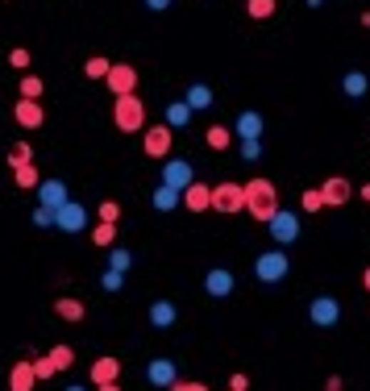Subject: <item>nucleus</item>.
<instances>
[{"instance_id":"f3484780","label":"nucleus","mask_w":370,"mask_h":391,"mask_svg":"<svg viewBox=\"0 0 370 391\" xmlns=\"http://www.w3.org/2000/svg\"><path fill=\"white\" fill-rule=\"evenodd\" d=\"M233 133L242 138V142H262V113H254V108H246L237 121H233Z\"/></svg>"},{"instance_id":"de8ad7c7","label":"nucleus","mask_w":370,"mask_h":391,"mask_svg":"<svg viewBox=\"0 0 370 391\" xmlns=\"http://www.w3.org/2000/svg\"><path fill=\"white\" fill-rule=\"evenodd\" d=\"M96 391H121V383H104V387H96Z\"/></svg>"},{"instance_id":"8fccbe9b","label":"nucleus","mask_w":370,"mask_h":391,"mask_svg":"<svg viewBox=\"0 0 370 391\" xmlns=\"http://www.w3.org/2000/svg\"><path fill=\"white\" fill-rule=\"evenodd\" d=\"M67 391H88V387H67Z\"/></svg>"},{"instance_id":"2f4dec72","label":"nucleus","mask_w":370,"mask_h":391,"mask_svg":"<svg viewBox=\"0 0 370 391\" xmlns=\"http://www.w3.org/2000/svg\"><path fill=\"white\" fill-rule=\"evenodd\" d=\"M274 9H279V0H246V13L254 17V21H267V17H274Z\"/></svg>"},{"instance_id":"f257e3e1","label":"nucleus","mask_w":370,"mask_h":391,"mask_svg":"<svg viewBox=\"0 0 370 391\" xmlns=\"http://www.w3.org/2000/svg\"><path fill=\"white\" fill-rule=\"evenodd\" d=\"M283 204H279V188H274L271 179H250L246 183V213L258 225H271L274 213H279Z\"/></svg>"},{"instance_id":"423d86ee","label":"nucleus","mask_w":370,"mask_h":391,"mask_svg":"<svg viewBox=\"0 0 370 391\" xmlns=\"http://www.w3.org/2000/svg\"><path fill=\"white\" fill-rule=\"evenodd\" d=\"M108 92H113V100L117 96H133L138 92V67L133 63H113V71H108Z\"/></svg>"},{"instance_id":"79ce46f5","label":"nucleus","mask_w":370,"mask_h":391,"mask_svg":"<svg viewBox=\"0 0 370 391\" xmlns=\"http://www.w3.org/2000/svg\"><path fill=\"white\" fill-rule=\"evenodd\" d=\"M229 391H250V379L246 375H233V379H229Z\"/></svg>"},{"instance_id":"20e7f679","label":"nucleus","mask_w":370,"mask_h":391,"mask_svg":"<svg viewBox=\"0 0 370 391\" xmlns=\"http://www.w3.org/2000/svg\"><path fill=\"white\" fill-rule=\"evenodd\" d=\"M171 146H175V129L167 121L163 125H146V133H142V154H146V158H158V163H163V158H167V154H171Z\"/></svg>"},{"instance_id":"4468645a","label":"nucleus","mask_w":370,"mask_h":391,"mask_svg":"<svg viewBox=\"0 0 370 391\" xmlns=\"http://www.w3.org/2000/svg\"><path fill=\"white\" fill-rule=\"evenodd\" d=\"M13 121L21 125V129H42V121H46V108H42V100H17V108H13Z\"/></svg>"},{"instance_id":"5701e85b","label":"nucleus","mask_w":370,"mask_h":391,"mask_svg":"<svg viewBox=\"0 0 370 391\" xmlns=\"http://www.w3.org/2000/svg\"><path fill=\"white\" fill-rule=\"evenodd\" d=\"M13 183H17L21 192H38V188H42V175H38L34 163H25V167H13Z\"/></svg>"},{"instance_id":"b1692460","label":"nucleus","mask_w":370,"mask_h":391,"mask_svg":"<svg viewBox=\"0 0 370 391\" xmlns=\"http://www.w3.org/2000/svg\"><path fill=\"white\" fill-rule=\"evenodd\" d=\"M150 200H154V208H158V213H171V208L183 204V192H175V188H167V183H158Z\"/></svg>"},{"instance_id":"a19ab883","label":"nucleus","mask_w":370,"mask_h":391,"mask_svg":"<svg viewBox=\"0 0 370 391\" xmlns=\"http://www.w3.org/2000/svg\"><path fill=\"white\" fill-rule=\"evenodd\" d=\"M242 158H246V163L262 158V142H242Z\"/></svg>"},{"instance_id":"c756f323","label":"nucleus","mask_w":370,"mask_h":391,"mask_svg":"<svg viewBox=\"0 0 370 391\" xmlns=\"http://www.w3.org/2000/svg\"><path fill=\"white\" fill-rule=\"evenodd\" d=\"M42 92H46V83H42L38 75H21V88H17L21 100H42Z\"/></svg>"},{"instance_id":"09e8293b","label":"nucleus","mask_w":370,"mask_h":391,"mask_svg":"<svg viewBox=\"0 0 370 391\" xmlns=\"http://www.w3.org/2000/svg\"><path fill=\"white\" fill-rule=\"evenodd\" d=\"M362 288H366V292H370V267L362 270Z\"/></svg>"},{"instance_id":"a211bd4d","label":"nucleus","mask_w":370,"mask_h":391,"mask_svg":"<svg viewBox=\"0 0 370 391\" xmlns=\"http://www.w3.org/2000/svg\"><path fill=\"white\" fill-rule=\"evenodd\" d=\"M121 379V362L113 358V354H104L92 362V387H104V383H117Z\"/></svg>"},{"instance_id":"dca6fc26","label":"nucleus","mask_w":370,"mask_h":391,"mask_svg":"<svg viewBox=\"0 0 370 391\" xmlns=\"http://www.w3.org/2000/svg\"><path fill=\"white\" fill-rule=\"evenodd\" d=\"M38 200H42V208H54V213H58V208H63L71 196H67V183H63V179H42Z\"/></svg>"},{"instance_id":"9b49d317","label":"nucleus","mask_w":370,"mask_h":391,"mask_svg":"<svg viewBox=\"0 0 370 391\" xmlns=\"http://www.w3.org/2000/svg\"><path fill=\"white\" fill-rule=\"evenodd\" d=\"M271 238H274V245H292V242H296V238H299V217H296V213L279 208L274 220H271Z\"/></svg>"},{"instance_id":"412c9836","label":"nucleus","mask_w":370,"mask_h":391,"mask_svg":"<svg viewBox=\"0 0 370 391\" xmlns=\"http://www.w3.org/2000/svg\"><path fill=\"white\" fill-rule=\"evenodd\" d=\"M146 317H150V325H154V329H171L175 320H179V308H175L171 300H154Z\"/></svg>"},{"instance_id":"a18cd8bd","label":"nucleus","mask_w":370,"mask_h":391,"mask_svg":"<svg viewBox=\"0 0 370 391\" xmlns=\"http://www.w3.org/2000/svg\"><path fill=\"white\" fill-rule=\"evenodd\" d=\"M324 391H346V383H341V379H337V375H333V379H329V383H324Z\"/></svg>"},{"instance_id":"c85d7f7f","label":"nucleus","mask_w":370,"mask_h":391,"mask_svg":"<svg viewBox=\"0 0 370 391\" xmlns=\"http://www.w3.org/2000/svg\"><path fill=\"white\" fill-rule=\"evenodd\" d=\"M108 71H113V63H108L104 54H92V59H83V75H88V79H108Z\"/></svg>"},{"instance_id":"6e6552de","label":"nucleus","mask_w":370,"mask_h":391,"mask_svg":"<svg viewBox=\"0 0 370 391\" xmlns=\"http://www.w3.org/2000/svg\"><path fill=\"white\" fill-rule=\"evenodd\" d=\"M163 183H167V188H175V192H187V188L196 183L192 163H187V158H171V163H163Z\"/></svg>"},{"instance_id":"a878e982","label":"nucleus","mask_w":370,"mask_h":391,"mask_svg":"<svg viewBox=\"0 0 370 391\" xmlns=\"http://www.w3.org/2000/svg\"><path fill=\"white\" fill-rule=\"evenodd\" d=\"M341 88H346V96H354V100H362L370 92V79L362 71H346V79H341Z\"/></svg>"},{"instance_id":"9d476101","label":"nucleus","mask_w":370,"mask_h":391,"mask_svg":"<svg viewBox=\"0 0 370 391\" xmlns=\"http://www.w3.org/2000/svg\"><path fill=\"white\" fill-rule=\"evenodd\" d=\"M321 192H324V204L329 208H346L349 200H354V183H349L346 175H329L321 183Z\"/></svg>"},{"instance_id":"7ed1b4c3","label":"nucleus","mask_w":370,"mask_h":391,"mask_svg":"<svg viewBox=\"0 0 370 391\" xmlns=\"http://www.w3.org/2000/svg\"><path fill=\"white\" fill-rule=\"evenodd\" d=\"M287 270H292V263H287L283 245H274V250H267V254L254 258V279H258V283H283Z\"/></svg>"},{"instance_id":"72a5a7b5","label":"nucleus","mask_w":370,"mask_h":391,"mask_svg":"<svg viewBox=\"0 0 370 391\" xmlns=\"http://www.w3.org/2000/svg\"><path fill=\"white\" fill-rule=\"evenodd\" d=\"M25 163H34V146L29 142H13L9 146V167H25Z\"/></svg>"},{"instance_id":"aec40b11","label":"nucleus","mask_w":370,"mask_h":391,"mask_svg":"<svg viewBox=\"0 0 370 391\" xmlns=\"http://www.w3.org/2000/svg\"><path fill=\"white\" fill-rule=\"evenodd\" d=\"M183 208H192V213H208V208H212V188L196 179V183L183 192Z\"/></svg>"},{"instance_id":"f704fd0d","label":"nucleus","mask_w":370,"mask_h":391,"mask_svg":"<svg viewBox=\"0 0 370 391\" xmlns=\"http://www.w3.org/2000/svg\"><path fill=\"white\" fill-rule=\"evenodd\" d=\"M29 63H34V54H29L25 46H13V50H9V67H13V71L29 75Z\"/></svg>"},{"instance_id":"f03ea898","label":"nucleus","mask_w":370,"mask_h":391,"mask_svg":"<svg viewBox=\"0 0 370 391\" xmlns=\"http://www.w3.org/2000/svg\"><path fill=\"white\" fill-rule=\"evenodd\" d=\"M113 125H117L121 133H146V104H142L138 92L113 100Z\"/></svg>"},{"instance_id":"bb28decb","label":"nucleus","mask_w":370,"mask_h":391,"mask_svg":"<svg viewBox=\"0 0 370 391\" xmlns=\"http://www.w3.org/2000/svg\"><path fill=\"white\" fill-rule=\"evenodd\" d=\"M183 100H187V108H192V113H196V108H208V104H212V88H208V83H192Z\"/></svg>"},{"instance_id":"58836bf2","label":"nucleus","mask_w":370,"mask_h":391,"mask_svg":"<svg viewBox=\"0 0 370 391\" xmlns=\"http://www.w3.org/2000/svg\"><path fill=\"white\" fill-rule=\"evenodd\" d=\"M100 283H104L108 292H121V288H125V275H121V270H104V279H100Z\"/></svg>"},{"instance_id":"e433bc0d","label":"nucleus","mask_w":370,"mask_h":391,"mask_svg":"<svg viewBox=\"0 0 370 391\" xmlns=\"http://www.w3.org/2000/svg\"><path fill=\"white\" fill-rule=\"evenodd\" d=\"M34 370H38V383H42V379H54V375H58V367L50 362V354H42V358H34Z\"/></svg>"},{"instance_id":"2eb2a0df","label":"nucleus","mask_w":370,"mask_h":391,"mask_svg":"<svg viewBox=\"0 0 370 391\" xmlns=\"http://www.w3.org/2000/svg\"><path fill=\"white\" fill-rule=\"evenodd\" d=\"M38 387V370H34V358H21V362H13L9 370V391H34Z\"/></svg>"},{"instance_id":"ea45409f","label":"nucleus","mask_w":370,"mask_h":391,"mask_svg":"<svg viewBox=\"0 0 370 391\" xmlns=\"http://www.w3.org/2000/svg\"><path fill=\"white\" fill-rule=\"evenodd\" d=\"M34 225H42V229H54V208H34Z\"/></svg>"},{"instance_id":"37998d69","label":"nucleus","mask_w":370,"mask_h":391,"mask_svg":"<svg viewBox=\"0 0 370 391\" xmlns=\"http://www.w3.org/2000/svg\"><path fill=\"white\" fill-rule=\"evenodd\" d=\"M171 391H208V387H204V383H183V379H179Z\"/></svg>"},{"instance_id":"f8f14e48","label":"nucleus","mask_w":370,"mask_h":391,"mask_svg":"<svg viewBox=\"0 0 370 391\" xmlns=\"http://www.w3.org/2000/svg\"><path fill=\"white\" fill-rule=\"evenodd\" d=\"M146 383L150 387H175L179 383V370L171 358H150L146 362Z\"/></svg>"},{"instance_id":"4c0bfd02","label":"nucleus","mask_w":370,"mask_h":391,"mask_svg":"<svg viewBox=\"0 0 370 391\" xmlns=\"http://www.w3.org/2000/svg\"><path fill=\"white\" fill-rule=\"evenodd\" d=\"M100 220L117 225V220H121V204H117V200H104V204H100Z\"/></svg>"},{"instance_id":"cd10ccee","label":"nucleus","mask_w":370,"mask_h":391,"mask_svg":"<svg viewBox=\"0 0 370 391\" xmlns=\"http://www.w3.org/2000/svg\"><path fill=\"white\" fill-rule=\"evenodd\" d=\"M113 242H117V225H108V220H96V225H92V245L108 250Z\"/></svg>"},{"instance_id":"c9c22d12","label":"nucleus","mask_w":370,"mask_h":391,"mask_svg":"<svg viewBox=\"0 0 370 391\" xmlns=\"http://www.w3.org/2000/svg\"><path fill=\"white\" fill-rule=\"evenodd\" d=\"M133 267V254H129V250H108V270H129Z\"/></svg>"},{"instance_id":"6ab92c4d","label":"nucleus","mask_w":370,"mask_h":391,"mask_svg":"<svg viewBox=\"0 0 370 391\" xmlns=\"http://www.w3.org/2000/svg\"><path fill=\"white\" fill-rule=\"evenodd\" d=\"M54 317L79 325V320L88 317V308H83V300H79V295H58V300H54Z\"/></svg>"},{"instance_id":"1a4fd4ad","label":"nucleus","mask_w":370,"mask_h":391,"mask_svg":"<svg viewBox=\"0 0 370 391\" xmlns=\"http://www.w3.org/2000/svg\"><path fill=\"white\" fill-rule=\"evenodd\" d=\"M54 229H63V233H79V229H88V208H83L79 200H67V204L54 213Z\"/></svg>"},{"instance_id":"7c9ffc66","label":"nucleus","mask_w":370,"mask_h":391,"mask_svg":"<svg viewBox=\"0 0 370 391\" xmlns=\"http://www.w3.org/2000/svg\"><path fill=\"white\" fill-rule=\"evenodd\" d=\"M299 208H304V213H324V208H329V204H324V192H321V188L299 192Z\"/></svg>"},{"instance_id":"ddd939ff","label":"nucleus","mask_w":370,"mask_h":391,"mask_svg":"<svg viewBox=\"0 0 370 391\" xmlns=\"http://www.w3.org/2000/svg\"><path fill=\"white\" fill-rule=\"evenodd\" d=\"M233 288H237V279H233V270L225 267H212L208 275H204V292L212 295V300H225V295H233Z\"/></svg>"},{"instance_id":"4be33fe9","label":"nucleus","mask_w":370,"mask_h":391,"mask_svg":"<svg viewBox=\"0 0 370 391\" xmlns=\"http://www.w3.org/2000/svg\"><path fill=\"white\" fill-rule=\"evenodd\" d=\"M233 138H237V133L225 129V125H208V129H204V146L208 150H229L233 146Z\"/></svg>"},{"instance_id":"0eeeda50","label":"nucleus","mask_w":370,"mask_h":391,"mask_svg":"<svg viewBox=\"0 0 370 391\" xmlns=\"http://www.w3.org/2000/svg\"><path fill=\"white\" fill-rule=\"evenodd\" d=\"M308 320H312L317 329H333V325L341 320V304H337L333 295H317V300L308 304Z\"/></svg>"},{"instance_id":"473e14b6","label":"nucleus","mask_w":370,"mask_h":391,"mask_svg":"<svg viewBox=\"0 0 370 391\" xmlns=\"http://www.w3.org/2000/svg\"><path fill=\"white\" fill-rule=\"evenodd\" d=\"M46 354H50V362H54L58 370H71L75 367V350H71V345H50Z\"/></svg>"},{"instance_id":"393cba45","label":"nucleus","mask_w":370,"mask_h":391,"mask_svg":"<svg viewBox=\"0 0 370 391\" xmlns=\"http://www.w3.org/2000/svg\"><path fill=\"white\" fill-rule=\"evenodd\" d=\"M167 125H171V129H187V125H192V108H187V100L167 104Z\"/></svg>"},{"instance_id":"49530a36","label":"nucleus","mask_w":370,"mask_h":391,"mask_svg":"<svg viewBox=\"0 0 370 391\" xmlns=\"http://www.w3.org/2000/svg\"><path fill=\"white\" fill-rule=\"evenodd\" d=\"M358 196H362V200L370 204V183H362V188H358Z\"/></svg>"},{"instance_id":"c03bdc74","label":"nucleus","mask_w":370,"mask_h":391,"mask_svg":"<svg viewBox=\"0 0 370 391\" xmlns=\"http://www.w3.org/2000/svg\"><path fill=\"white\" fill-rule=\"evenodd\" d=\"M150 13H163V9H171V0H146Z\"/></svg>"},{"instance_id":"39448f33","label":"nucleus","mask_w":370,"mask_h":391,"mask_svg":"<svg viewBox=\"0 0 370 391\" xmlns=\"http://www.w3.org/2000/svg\"><path fill=\"white\" fill-rule=\"evenodd\" d=\"M212 208L225 213V217H233V213H246V183H217L212 188Z\"/></svg>"}]
</instances>
